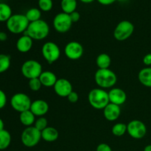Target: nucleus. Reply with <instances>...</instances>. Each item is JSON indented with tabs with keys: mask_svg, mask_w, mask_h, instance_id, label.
I'll use <instances>...</instances> for the list:
<instances>
[{
	"mask_svg": "<svg viewBox=\"0 0 151 151\" xmlns=\"http://www.w3.org/2000/svg\"><path fill=\"white\" fill-rule=\"evenodd\" d=\"M81 1H82L83 3H86V4H88V3H91L94 1V0H80Z\"/></svg>",
	"mask_w": 151,
	"mask_h": 151,
	"instance_id": "obj_40",
	"label": "nucleus"
},
{
	"mask_svg": "<svg viewBox=\"0 0 151 151\" xmlns=\"http://www.w3.org/2000/svg\"><path fill=\"white\" fill-rule=\"evenodd\" d=\"M10 57L6 54H0V74L7 72L10 67Z\"/></svg>",
	"mask_w": 151,
	"mask_h": 151,
	"instance_id": "obj_27",
	"label": "nucleus"
},
{
	"mask_svg": "<svg viewBox=\"0 0 151 151\" xmlns=\"http://www.w3.org/2000/svg\"><path fill=\"white\" fill-rule=\"evenodd\" d=\"M134 31V25L131 22L127 20L119 22L114 31L115 39L119 41H124L132 35Z\"/></svg>",
	"mask_w": 151,
	"mask_h": 151,
	"instance_id": "obj_9",
	"label": "nucleus"
},
{
	"mask_svg": "<svg viewBox=\"0 0 151 151\" xmlns=\"http://www.w3.org/2000/svg\"><path fill=\"white\" fill-rule=\"evenodd\" d=\"M21 72L23 76L28 80L38 78L43 72L42 66L37 60H27L22 64Z\"/></svg>",
	"mask_w": 151,
	"mask_h": 151,
	"instance_id": "obj_6",
	"label": "nucleus"
},
{
	"mask_svg": "<svg viewBox=\"0 0 151 151\" xmlns=\"http://www.w3.org/2000/svg\"><path fill=\"white\" fill-rule=\"evenodd\" d=\"M38 8L44 12H49L52 9V0H38Z\"/></svg>",
	"mask_w": 151,
	"mask_h": 151,
	"instance_id": "obj_29",
	"label": "nucleus"
},
{
	"mask_svg": "<svg viewBox=\"0 0 151 151\" xmlns=\"http://www.w3.org/2000/svg\"><path fill=\"white\" fill-rule=\"evenodd\" d=\"M49 104L44 100H35L32 102L29 110L34 114L35 116H44L49 111Z\"/></svg>",
	"mask_w": 151,
	"mask_h": 151,
	"instance_id": "obj_15",
	"label": "nucleus"
},
{
	"mask_svg": "<svg viewBox=\"0 0 151 151\" xmlns=\"http://www.w3.org/2000/svg\"><path fill=\"white\" fill-rule=\"evenodd\" d=\"M39 79L42 86L45 87H53L56 81H58L57 77L55 75V73L50 71L42 72V73L40 75Z\"/></svg>",
	"mask_w": 151,
	"mask_h": 151,
	"instance_id": "obj_18",
	"label": "nucleus"
},
{
	"mask_svg": "<svg viewBox=\"0 0 151 151\" xmlns=\"http://www.w3.org/2000/svg\"><path fill=\"white\" fill-rule=\"evenodd\" d=\"M78 1L77 0H61L60 7L63 13L70 14L74 11H76Z\"/></svg>",
	"mask_w": 151,
	"mask_h": 151,
	"instance_id": "obj_23",
	"label": "nucleus"
},
{
	"mask_svg": "<svg viewBox=\"0 0 151 151\" xmlns=\"http://www.w3.org/2000/svg\"><path fill=\"white\" fill-rule=\"evenodd\" d=\"M59 137V133L56 128L53 127H47L41 131V139L47 142H53Z\"/></svg>",
	"mask_w": 151,
	"mask_h": 151,
	"instance_id": "obj_19",
	"label": "nucleus"
},
{
	"mask_svg": "<svg viewBox=\"0 0 151 151\" xmlns=\"http://www.w3.org/2000/svg\"><path fill=\"white\" fill-rule=\"evenodd\" d=\"M96 151H112V149L108 144L101 143L97 145Z\"/></svg>",
	"mask_w": 151,
	"mask_h": 151,
	"instance_id": "obj_34",
	"label": "nucleus"
},
{
	"mask_svg": "<svg viewBox=\"0 0 151 151\" xmlns=\"http://www.w3.org/2000/svg\"><path fill=\"white\" fill-rule=\"evenodd\" d=\"M109 101L111 103L122 106L126 102L127 94L120 88H112L109 92Z\"/></svg>",
	"mask_w": 151,
	"mask_h": 151,
	"instance_id": "obj_14",
	"label": "nucleus"
},
{
	"mask_svg": "<svg viewBox=\"0 0 151 151\" xmlns=\"http://www.w3.org/2000/svg\"><path fill=\"white\" fill-rule=\"evenodd\" d=\"M33 45V40L28 35L24 34L16 41V49L22 53H27L30 51Z\"/></svg>",
	"mask_w": 151,
	"mask_h": 151,
	"instance_id": "obj_17",
	"label": "nucleus"
},
{
	"mask_svg": "<svg viewBox=\"0 0 151 151\" xmlns=\"http://www.w3.org/2000/svg\"><path fill=\"white\" fill-rule=\"evenodd\" d=\"M88 100L91 107L97 110H103L110 103L109 92L101 88L91 90L88 93Z\"/></svg>",
	"mask_w": 151,
	"mask_h": 151,
	"instance_id": "obj_2",
	"label": "nucleus"
},
{
	"mask_svg": "<svg viewBox=\"0 0 151 151\" xmlns=\"http://www.w3.org/2000/svg\"><path fill=\"white\" fill-rule=\"evenodd\" d=\"M64 53L69 60H78L83 55V47L82 44L78 41H70L65 47Z\"/></svg>",
	"mask_w": 151,
	"mask_h": 151,
	"instance_id": "obj_12",
	"label": "nucleus"
},
{
	"mask_svg": "<svg viewBox=\"0 0 151 151\" xmlns=\"http://www.w3.org/2000/svg\"><path fill=\"white\" fill-rule=\"evenodd\" d=\"M41 139V132L35 126L27 127L22 133L21 141L27 147H33L39 143Z\"/></svg>",
	"mask_w": 151,
	"mask_h": 151,
	"instance_id": "obj_5",
	"label": "nucleus"
},
{
	"mask_svg": "<svg viewBox=\"0 0 151 151\" xmlns=\"http://www.w3.org/2000/svg\"><path fill=\"white\" fill-rule=\"evenodd\" d=\"M7 34L5 32H0V41L1 42H4L7 40Z\"/></svg>",
	"mask_w": 151,
	"mask_h": 151,
	"instance_id": "obj_38",
	"label": "nucleus"
},
{
	"mask_svg": "<svg viewBox=\"0 0 151 151\" xmlns=\"http://www.w3.org/2000/svg\"><path fill=\"white\" fill-rule=\"evenodd\" d=\"M121 114L120 106L109 103L103 109L104 117L110 122H114L119 117Z\"/></svg>",
	"mask_w": 151,
	"mask_h": 151,
	"instance_id": "obj_16",
	"label": "nucleus"
},
{
	"mask_svg": "<svg viewBox=\"0 0 151 151\" xmlns=\"http://www.w3.org/2000/svg\"><path fill=\"white\" fill-rule=\"evenodd\" d=\"M4 129V121L2 120L1 118H0V131H2V130Z\"/></svg>",
	"mask_w": 151,
	"mask_h": 151,
	"instance_id": "obj_39",
	"label": "nucleus"
},
{
	"mask_svg": "<svg viewBox=\"0 0 151 151\" xmlns=\"http://www.w3.org/2000/svg\"><path fill=\"white\" fill-rule=\"evenodd\" d=\"M67 99L70 103H75L78 101V100H79V96H78V93L72 91V92L69 94V96L67 97Z\"/></svg>",
	"mask_w": 151,
	"mask_h": 151,
	"instance_id": "obj_33",
	"label": "nucleus"
},
{
	"mask_svg": "<svg viewBox=\"0 0 151 151\" xmlns=\"http://www.w3.org/2000/svg\"><path fill=\"white\" fill-rule=\"evenodd\" d=\"M34 126L38 131H40L41 132L43 130H44L46 128L48 127V121H47V118H45L44 116H40V117H38L35 120Z\"/></svg>",
	"mask_w": 151,
	"mask_h": 151,
	"instance_id": "obj_30",
	"label": "nucleus"
},
{
	"mask_svg": "<svg viewBox=\"0 0 151 151\" xmlns=\"http://www.w3.org/2000/svg\"><path fill=\"white\" fill-rule=\"evenodd\" d=\"M94 81L100 88L106 89L114 86L117 81V76L110 69H98L94 75Z\"/></svg>",
	"mask_w": 151,
	"mask_h": 151,
	"instance_id": "obj_3",
	"label": "nucleus"
},
{
	"mask_svg": "<svg viewBox=\"0 0 151 151\" xmlns=\"http://www.w3.org/2000/svg\"><path fill=\"white\" fill-rule=\"evenodd\" d=\"M96 64L100 69H109L111 64V58L106 53H101L97 57Z\"/></svg>",
	"mask_w": 151,
	"mask_h": 151,
	"instance_id": "obj_22",
	"label": "nucleus"
},
{
	"mask_svg": "<svg viewBox=\"0 0 151 151\" xmlns=\"http://www.w3.org/2000/svg\"><path fill=\"white\" fill-rule=\"evenodd\" d=\"M10 103L13 109L19 113L29 110L32 104V101L29 96L22 92L13 94L10 99Z\"/></svg>",
	"mask_w": 151,
	"mask_h": 151,
	"instance_id": "obj_7",
	"label": "nucleus"
},
{
	"mask_svg": "<svg viewBox=\"0 0 151 151\" xmlns=\"http://www.w3.org/2000/svg\"><path fill=\"white\" fill-rule=\"evenodd\" d=\"M0 32H1V31H0Z\"/></svg>",
	"mask_w": 151,
	"mask_h": 151,
	"instance_id": "obj_43",
	"label": "nucleus"
},
{
	"mask_svg": "<svg viewBox=\"0 0 151 151\" xmlns=\"http://www.w3.org/2000/svg\"><path fill=\"white\" fill-rule=\"evenodd\" d=\"M138 79L143 86L151 88V66L141 69L139 72Z\"/></svg>",
	"mask_w": 151,
	"mask_h": 151,
	"instance_id": "obj_20",
	"label": "nucleus"
},
{
	"mask_svg": "<svg viewBox=\"0 0 151 151\" xmlns=\"http://www.w3.org/2000/svg\"><path fill=\"white\" fill-rule=\"evenodd\" d=\"M27 19L29 21V22H34L38 21L41 19V10L39 8H35V7H32V8L29 9L25 13Z\"/></svg>",
	"mask_w": 151,
	"mask_h": 151,
	"instance_id": "obj_26",
	"label": "nucleus"
},
{
	"mask_svg": "<svg viewBox=\"0 0 151 151\" xmlns=\"http://www.w3.org/2000/svg\"><path fill=\"white\" fill-rule=\"evenodd\" d=\"M127 132L132 138L140 139L145 137L147 134V127L142 121L134 119L127 125Z\"/></svg>",
	"mask_w": 151,
	"mask_h": 151,
	"instance_id": "obj_11",
	"label": "nucleus"
},
{
	"mask_svg": "<svg viewBox=\"0 0 151 151\" xmlns=\"http://www.w3.org/2000/svg\"><path fill=\"white\" fill-rule=\"evenodd\" d=\"M72 22L69 14L63 12L58 13L53 19V27L54 29L60 33H65L71 29Z\"/></svg>",
	"mask_w": 151,
	"mask_h": 151,
	"instance_id": "obj_10",
	"label": "nucleus"
},
{
	"mask_svg": "<svg viewBox=\"0 0 151 151\" xmlns=\"http://www.w3.org/2000/svg\"><path fill=\"white\" fill-rule=\"evenodd\" d=\"M12 15L10 6L4 2H0V22H7Z\"/></svg>",
	"mask_w": 151,
	"mask_h": 151,
	"instance_id": "obj_24",
	"label": "nucleus"
},
{
	"mask_svg": "<svg viewBox=\"0 0 151 151\" xmlns=\"http://www.w3.org/2000/svg\"><path fill=\"white\" fill-rule=\"evenodd\" d=\"M28 85H29V88L33 91H39L41 89V86H42V84H41L39 78L29 80Z\"/></svg>",
	"mask_w": 151,
	"mask_h": 151,
	"instance_id": "obj_31",
	"label": "nucleus"
},
{
	"mask_svg": "<svg viewBox=\"0 0 151 151\" xmlns=\"http://www.w3.org/2000/svg\"><path fill=\"white\" fill-rule=\"evenodd\" d=\"M97 1L103 5H110L117 0H97Z\"/></svg>",
	"mask_w": 151,
	"mask_h": 151,
	"instance_id": "obj_37",
	"label": "nucleus"
},
{
	"mask_svg": "<svg viewBox=\"0 0 151 151\" xmlns=\"http://www.w3.org/2000/svg\"><path fill=\"white\" fill-rule=\"evenodd\" d=\"M71 18V20H72V23H75V22H78L80 20V18H81V15L78 13V11H74L73 13H70L69 14Z\"/></svg>",
	"mask_w": 151,
	"mask_h": 151,
	"instance_id": "obj_35",
	"label": "nucleus"
},
{
	"mask_svg": "<svg viewBox=\"0 0 151 151\" xmlns=\"http://www.w3.org/2000/svg\"><path fill=\"white\" fill-rule=\"evenodd\" d=\"M143 63L147 67L151 66V53H148L145 55V57L143 58Z\"/></svg>",
	"mask_w": 151,
	"mask_h": 151,
	"instance_id": "obj_36",
	"label": "nucleus"
},
{
	"mask_svg": "<svg viewBox=\"0 0 151 151\" xmlns=\"http://www.w3.org/2000/svg\"><path fill=\"white\" fill-rule=\"evenodd\" d=\"M11 135L7 130L0 131V150H6L11 143Z\"/></svg>",
	"mask_w": 151,
	"mask_h": 151,
	"instance_id": "obj_25",
	"label": "nucleus"
},
{
	"mask_svg": "<svg viewBox=\"0 0 151 151\" xmlns=\"http://www.w3.org/2000/svg\"><path fill=\"white\" fill-rule=\"evenodd\" d=\"M7 95L4 91L0 89V110L5 107L6 105H7Z\"/></svg>",
	"mask_w": 151,
	"mask_h": 151,
	"instance_id": "obj_32",
	"label": "nucleus"
},
{
	"mask_svg": "<svg viewBox=\"0 0 151 151\" xmlns=\"http://www.w3.org/2000/svg\"><path fill=\"white\" fill-rule=\"evenodd\" d=\"M41 53L44 60L48 63L52 64L60 58V50L55 43L47 41L42 46Z\"/></svg>",
	"mask_w": 151,
	"mask_h": 151,
	"instance_id": "obj_8",
	"label": "nucleus"
},
{
	"mask_svg": "<svg viewBox=\"0 0 151 151\" xmlns=\"http://www.w3.org/2000/svg\"><path fill=\"white\" fill-rule=\"evenodd\" d=\"M19 120L21 123L26 127L32 126L35 122V116L30 110L25 111L20 113Z\"/></svg>",
	"mask_w": 151,
	"mask_h": 151,
	"instance_id": "obj_21",
	"label": "nucleus"
},
{
	"mask_svg": "<svg viewBox=\"0 0 151 151\" xmlns=\"http://www.w3.org/2000/svg\"><path fill=\"white\" fill-rule=\"evenodd\" d=\"M53 88L55 94L61 97H67L69 94L73 91L70 81L65 78L58 79Z\"/></svg>",
	"mask_w": 151,
	"mask_h": 151,
	"instance_id": "obj_13",
	"label": "nucleus"
},
{
	"mask_svg": "<svg viewBox=\"0 0 151 151\" xmlns=\"http://www.w3.org/2000/svg\"><path fill=\"white\" fill-rule=\"evenodd\" d=\"M111 131L115 137H122L127 132V125L122 122L115 124L112 127Z\"/></svg>",
	"mask_w": 151,
	"mask_h": 151,
	"instance_id": "obj_28",
	"label": "nucleus"
},
{
	"mask_svg": "<svg viewBox=\"0 0 151 151\" xmlns=\"http://www.w3.org/2000/svg\"><path fill=\"white\" fill-rule=\"evenodd\" d=\"M50 33V26L47 22L40 19L34 22H30L25 35L30 37L32 40L40 41L47 38Z\"/></svg>",
	"mask_w": 151,
	"mask_h": 151,
	"instance_id": "obj_1",
	"label": "nucleus"
},
{
	"mask_svg": "<svg viewBox=\"0 0 151 151\" xmlns=\"http://www.w3.org/2000/svg\"><path fill=\"white\" fill-rule=\"evenodd\" d=\"M40 151H44V150H40Z\"/></svg>",
	"mask_w": 151,
	"mask_h": 151,
	"instance_id": "obj_42",
	"label": "nucleus"
},
{
	"mask_svg": "<svg viewBox=\"0 0 151 151\" xmlns=\"http://www.w3.org/2000/svg\"><path fill=\"white\" fill-rule=\"evenodd\" d=\"M144 151H151V145L145 146L144 148Z\"/></svg>",
	"mask_w": 151,
	"mask_h": 151,
	"instance_id": "obj_41",
	"label": "nucleus"
},
{
	"mask_svg": "<svg viewBox=\"0 0 151 151\" xmlns=\"http://www.w3.org/2000/svg\"><path fill=\"white\" fill-rule=\"evenodd\" d=\"M29 24V21L24 14H13L6 22L7 30L13 34L24 33Z\"/></svg>",
	"mask_w": 151,
	"mask_h": 151,
	"instance_id": "obj_4",
	"label": "nucleus"
}]
</instances>
